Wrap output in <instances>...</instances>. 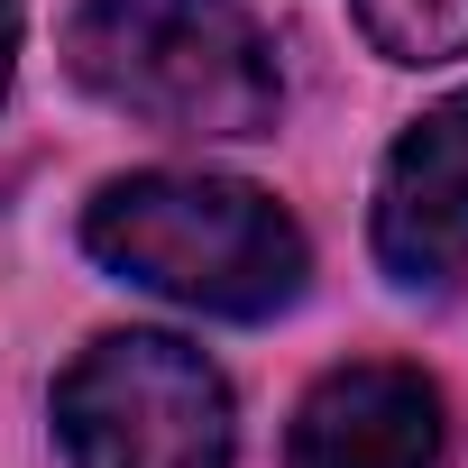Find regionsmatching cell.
<instances>
[{
    "label": "cell",
    "instance_id": "1",
    "mask_svg": "<svg viewBox=\"0 0 468 468\" xmlns=\"http://www.w3.org/2000/svg\"><path fill=\"white\" fill-rule=\"evenodd\" d=\"M83 249L111 276H129L184 313H220V322H267L313 276V249L276 211V193H258L239 175H184V165L101 184L83 211Z\"/></svg>",
    "mask_w": 468,
    "mask_h": 468
},
{
    "label": "cell",
    "instance_id": "2",
    "mask_svg": "<svg viewBox=\"0 0 468 468\" xmlns=\"http://www.w3.org/2000/svg\"><path fill=\"white\" fill-rule=\"evenodd\" d=\"M65 74L175 138H267L285 111L276 37L249 0H83L65 19Z\"/></svg>",
    "mask_w": 468,
    "mask_h": 468
},
{
    "label": "cell",
    "instance_id": "3",
    "mask_svg": "<svg viewBox=\"0 0 468 468\" xmlns=\"http://www.w3.org/2000/svg\"><path fill=\"white\" fill-rule=\"evenodd\" d=\"M56 441H65L74 468H229L239 422H229L220 367L193 340L111 331L65 367Z\"/></svg>",
    "mask_w": 468,
    "mask_h": 468
},
{
    "label": "cell",
    "instance_id": "4",
    "mask_svg": "<svg viewBox=\"0 0 468 468\" xmlns=\"http://www.w3.org/2000/svg\"><path fill=\"white\" fill-rule=\"evenodd\" d=\"M377 267L395 285H450L468 267V92L395 138L377 175Z\"/></svg>",
    "mask_w": 468,
    "mask_h": 468
},
{
    "label": "cell",
    "instance_id": "5",
    "mask_svg": "<svg viewBox=\"0 0 468 468\" xmlns=\"http://www.w3.org/2000/svg\"><path fill=\"white\" fill-rule=\"evenodd\" d=\"M441 441H450L441 386L422 367L358 358V367H331L294 404L285 459L294 468H441Z\"/></svg>",
    "mask_w": 468,
    "mask_h": 468
},
{
    "label": "cell",
    "instance_id": "6",
    "mask_svg": "<svg viewBox=\"0 0 468 468\" xmlns=\"http://www.w3.org/2000/svg\"><path fill=\"white\" fill-rule=\"evenodd\" d=\"M358 37L386 65H450L468 56V0H349Z\"/></svg>",
    "mask_w": 468,
    "mask_h": 468
},
{
    "label": "cell",
    "instance_id": "7",
    "mask_svg": "<svg viewBox=\"0 0 468 468\" xmlns=\"http://www.w3.org/2000/svg\"><path fill=\"white\" fill-rule=\"evenodd\" d=\"M19 28H28V0H0V101H10V74H19Z\"/></svg>",
    "mask_w": 468,
    "mask_h": 468
}]
</instances>
